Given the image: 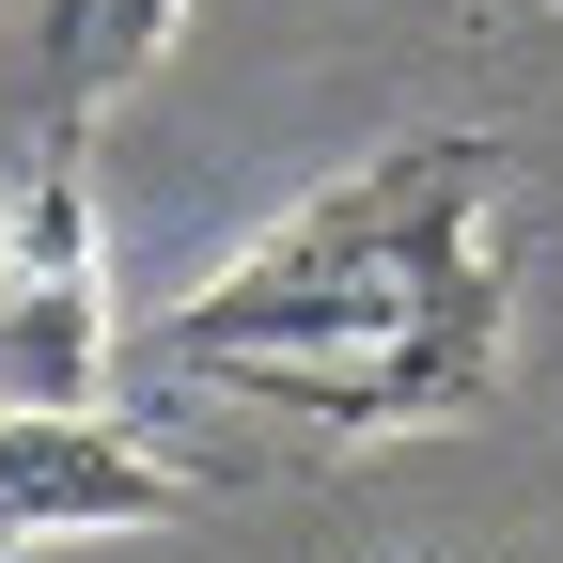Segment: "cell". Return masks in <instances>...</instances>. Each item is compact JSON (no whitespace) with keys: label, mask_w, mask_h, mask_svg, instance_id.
I'll use <instances>...</instances> for the list:
<instances>
[{"label":"cell","mask_w":563,"mask_h":563,"mask_svg":"<svg viewBox=\"0 0 563 563\" xmlns=\"http://www.w3.org/2000/svg\"><path fill=\"white\" fill-rule=\"evenodd\" d=\"M188 0H0V188L79 173L95 110L173 47Z\"/></svg>","instance_id":"3"},{"label":"cell","mask_w":563,"mask_h":563,"mask_svg":"<svg viewBox=\"0 0 563 563\" xmlns=\"http://www.w3.org/2000/svg\"><path fill=\"white\" fill-rule=\"evenodd\" d=\"M485 188H501L485 141H391L344 188L282 203L125 361L313 407L329 439H422V422L485 407V361H501V235H485Z\"/></svg>","instance_id":"1"},{"label":"cell","mask_w":563,"mask_h":563,"mask_svg":"<svg viewBox=\"0 0 563 563\" xmlns=\"http://www.w3.org/2000/svg\"><path fill=\"white\" fill-rule=\"evenodd\" d=\"M110 361L125 344L95 298V188L79 173L0 188V407H95Z\"/></svg>","instance_id":"2"},{"label":"cell","mask_w":563,"mask_h":563,"mask_svg":"<svg viewBox=\"0 0 563 563\" xmlns=\"http://www.w3.org/2000/svg\"><path fill=\"white\" fill-rule=\"evenodd\" d=\"M157 517H188V485L141 439H110L95 407H0V563L47 532H157Z\"/></svg>","instance_id":"4"}]
</instances>
